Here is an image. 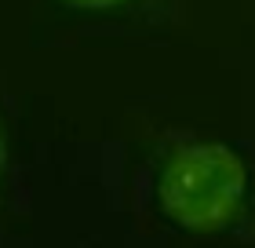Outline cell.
Segmentation results:
<instances>
[{"instance_id":"6da1fadb","label":"cell","mask_w":255,"mask_h":248,"mask_svg":"<svg viewBox=\"0 0 255 248\" xmlns=\"http://www.w3.org/2000/svg\"><path fill=\"white\" fill-rule=\"evenodd\" d=\"M248 190L245 161L223 143L175 150L157 179L160 212L190 234H215L241 212Z\"/></svg>"},{"instance_id":"3957f363","label":"cell","mask_w":255,"mask_h":248,"mask_svg":"<svg viewBox=\"0 0 255 248\" xmlns=\"http://www.w3.org/2000/svg\"><path fill=\"white\" fill-rule=\"evenodd\" d=\"M4 161H7V139H4V124H0V172H4Z\"/></svg>"},{"instance_id":"7a4b0ae2","label":"cell","mask_w":255,"mask_h":248,"mask_svg":"<svg viewBox=\"0 0 255 248\" xmlns=\"http://www.w3.org/2000/svg\"><path fill=\"white\" fill-rule=\"evenodd\" d=\"M69 7H84V11H102V7H117L124 0H66Z\"/></svg>"}]
</instances>
